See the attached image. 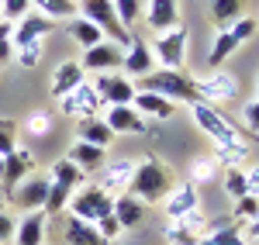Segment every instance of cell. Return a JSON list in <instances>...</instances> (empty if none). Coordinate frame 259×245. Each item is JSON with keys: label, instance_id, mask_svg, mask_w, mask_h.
Listing matches in <instances>:
<instances>
[{"label": "cell", "instance_id": "1", "mask_svg": "<svg viewBox=\"0 0 259 245\" xmlns=\"http://www.w3.org/2000/svg\"><path fill=\"white\" fill-rule=\"evenodd\" d=\"M173 190V176L169 169L159 163V159H142L135 163V173H132V183H128V193L139 197L142 204H162Z\"/></svg>", "mask_w": 259, "mask_h": 245}, {"label": "cell", "instance_id": "2", "mask_svg": "<svg viewBox=\"0 0 259 245\" xmlns=\"http://www.w3.org/2000/svg\"><path fill=\"white\" fill-rule=\"evenodd\" d=\"M142 90H152V93H159L166 101H187L194 104L197 101V86L194 80L183 73V69H156V73H145L142 76Z\"/></svg>", "mask_w": 259, "mask_h": 245}, {"label": "cell", "instance_id": "3", "mask_svg": "<svg viewBox=\"0 0 259 245\" xmlns=\"http://www.w3.org/2000/svg\"><path fill=\"white\" fill-rule=\"evenodd\" d=\"M80 18H87L90 24H97L104 35L118 41V48H128L132 45V31L118 21V11H114V0H80L76 4Z\"/></svg>", "mask_w": 259, "mask_h": 245}, {"label": "cell", "instance_id": "4", "mask_svg": "<svg viewBox=\"0 0 259 245\" xmlns=\"http://www.w3.org/2000/svg\"><path fill=\"white\" fill-rule=\"evenodd\" d=\"M190 114H194V124H197L204 135H211L214 138V145H221V149H232V145H242V135L239 128L228 121L225 114H218L211 104L204 101H194L190 104Z\"/></svg>", "mask_w": 259, "mask_h": 245}, {"label": "cell", "instance_id": "5", "mask_svg": "<svg viewBox=\"0 0 259 245\" xmlns=\"http://www.w3.org/2000/svg\"><path fill=\"white\" fill-rule=\"evenodd\" d=\"M69 214L73 218H80V221H90V225H97L100 218H107L111 211H114V197H107L97 183H87L83 190H76L73 197H69Z\"/></svg>", "mask_w": 259, "mask_h": 245}, {"label": "cell", "instance_id": "6", "mask_svg": "<svg viewBox=\"0 0 259 245\" xmlns=\"http://www.w3.org/2000/svg\"><path fill=\"white\" fill-rule=\"evenodd\" d=\"M187 38H190V31L177 24V28H169V31H162L156 45H152V56L162 62V69H180L183 66V56H187Z\"/></svg>", "mask_w": 259, "mask_h": 245}, {"label": "cell", "instance_id": "7", "mask_svg": "<svg viewBox=\"0 0 259 245\" xmlns=\"http://www.w3.org/2000/svg\"><path fill=\"white\" fill-rule=\"evenodd\" d=\"M94 90L100 93V101L104 107H132L135 101V83L118 76V73H97V80H94Z\"/></svg>", "mask_w": 259, "mask_h": 245}, {"label": "cell", "instance_id": "8", "mask_svg": "<svg viewBox=\"0 0 259 245\" xmlns=\"http://www.w3.org/2000/svg\"><path fill=\"white\" fill-rule=\"evenodd\" d=\"M132 173H135V159H114V163H104L97 169V186L107 193V197L128 193Z\"/></svg>", "mask_w": 259, "mask_h": 245}, {"label": "cell", "instance_id": "9", "mask_svg": "<svg viewBox=\"0 0 259 245\" xmlns=\"http://www.w3.org/2000/svg\"><path fill=\"white\" fill-rule=\"evenodd\" d=\"M204 231H207V218L200 214V207H197V211H187L183 218H177L173 225L166 228V242L169 245H197Z\"/></svg>", "mask_w": 259, "mask_h": 245}, {"label": "cell", "instance_id": "10", "mask_svg": "<svg viewBox=\"0 0 259 245\" xmlns=\"http://www.w3.org/2000/svg\"><path fill=\"white\" fill-rule=\"evenodd\" d=\"M59 107H62V114H69V118H90V114H97V107H104V101L94 90V83H80L73 93L59 97Z\"/></svg>", "mask_w": 259, "mask_h": 245}, {"label": "cell", "instance_id": "11", "mask_svg": "<svg viewBox=\"0 0 259 245\" xmlns=\"http://www.w3.org/2000/svg\"><path fill=\"white\" fill-rule=\"evenodd\" d=\"M194 86H197V101H204V104L232 101L239 93V83H235L232 73H211L204 80H194Z\"/></svg>", "mask_w": 259, "mask_h": 245}, {"label": "cell", "instance_id": "12", "mask_svg": "<svg viewBox=\"0 0 259 245\" xmlns=\"http://www.w3.org/2000/svg\"><path fill=\"white\" fill-rule=\"evenodd\" d=\"M49 183L45 176H28L14 186V204L28 214V211H45V201H49Z\"/></svg>", "mask_w": 259, "mask_h": 245}, {"label": "cell", "instance_id": "13", "mask_svg": "<svg viewBox=\"0 0 259 245\" xmlns=\"http://www.w3.org/2000/svg\"><path fill=\"white\" fill-rule=\"evenodd\" d=\"M121 59H124V52H121L118 45H111V41H100L94 48H83V59L80 66L83 69H90V73H111V69H118Z\"/></svg>", "mask_w": 259, "mask_h": 245}, {"label": "cell", "instance_id": "14", "mask_svg": "<svg viewBox=\"0 0 259 245\" xmlns=\"http://www.w3.org/2000/svg\"><path fill=\"white\" fill-rule=\"evenodd\" d=\"M107 128L114 135H149V124L135 107H107Z\"/></svg>", "mask_w": 259, "mask_h": 245}, {"label": "cell", "instance_id": "15", "mask_svg": "<svg viewBox=\"0 0 259 245\" xmlns=\"http://www.w3.org/2000/svg\"><path fill=\"white\" fill-rule=\"evenodd\" d=\"M80 83H87V69H83L80 62L69 59V62H59V66L52 69V86H49V90H52V97L59 101L66 93H73Z\"/></svg>", "mask_w": 259, "mask_h": 245}, {"label": "cell", "instance_id": "16", "mask_svg": "<svg viewBox=\"0 0 259 245\" xmlns=\"http://www.w3.org/2000/svg\"><path fill=\"white\" fill-rule=\"evenodd\" d=\"M56 24H52V18H45V14H24V18L14 24V48H21V45H28V41H41L49 31H52Z\"/></svg>", "mask_w": 259, "mask_h": 245}, {"label": "cell", "instance_id": "17", "mask_svg": "<svg viewBox=\"0 0 259 245\" xmlns=\"http://www.w3.org/2000/svg\"><path fill=\"white\" fill-rule=\"evenodd\" d=\"M162 207H166V218H183L187 211H197L200 207V193H197V186L194 183H180L169 190V197L162 201Z\"/></svg>", "mask_w": 259, "mask_h": 245}, {"label": "cell", "instance_id": "18", "mask_svg": "<svg viewBox=\"0 0 259 245\" xmlns=\"http://www.w3.org/2000/svg\"><path fill=\"white\" fill-rule=\"evenodd\" d=\"M145 21H149V28H152L156 35L169 31V28H177V24H180L177 0H149V7H145Z\"/></svg>", "mask_w": 259, "mask_h": 245}, {"label": "cell", "instance_id": "19", "mask_svg": "<svg viewBox=\"0 0 259 245\" xmlns=\"http://www.w3.org/2000/svg\"><path fill=\"white\" fill-rule=\"evenodd\" d=\"M28 173H31V152L28 149H14L11 156H4L0 183H4V190H14L21 180H28Z\"/></svg>", "mask_w": 259, "mask_h": 245}, {"label": "cell", "instance_id": "20", "mask_svg": "<svg viewBox=\"0 0 259 245\" xmlns=\"http://www.w3.org/2000/svg\"><path fill=\"white\" fill-rule=\"evenodd\" d=\"M132 107L139 111L142 118H156V121H166V118H173V101H166V97H159V93H152V90H139L135 93V101H132Z\"/></svg>", "mask_w": 259, "mask_h": 245}, {"label": "cell", "instance_id": "21", "mask_svg": "<svg viewBox=\"0 0 259 245\" xmlns=\"http://www.w3.org/2000/svg\"><path fill=\"white\" fill-rule=\"evenodd\" d=\"M152 62H156L152 48H149L145 41L132 38L128 52H124V59H121V69H124L128 76H145V73H152Z\"/></svg>", "mask_w": 259, "mask_h": 245}, {"label": "cell", "instance_id": "22", "mask_svg": "<svg viewBox=\"0 0 259 245\" xmlns=\"http://www.w3.org/2000/svg\"><path fill=\"white\" fill-rule=\"evenodd\" d=\"M76 135H80V142L97 145V149H107V145L114 142V131H111V128H107V121H104V118H97V114L80 118V124H76Z\"/></svg>", "mask_w": 259, "mask_h": 245}, {"label": "cell", "instance_id": "23", "mask_svg": "<svg viewBox=\"0 0 259 245\" xmlns=\"http://www.w3.org/2000/svg\"><path fill=\"white\" fill-rule=\"evenodd\" d=\"M45 214L41 211H28L18 221V231H14V245H41L45 242Z\"/></svg>", "mask_w": 259, "mask_h": 245}, {"label": "cell", "instance_id": "24", "mask_svg": "<svg viewBox=\"0 0 259 245\" xmlns=\"http://www.w3.org/2000/svg\"><path fill=\"white\" fill-rule=\"evenodd\" d=\"M145 211L149 204H142L139 197H132V193H118L114 197V218H118L121 228H135L145 221Z\"/></svg>", "mask_w": 259, "mask_h": 245}, {"label": "cell", "instance_id": "25", "mask_svg": "<svg viewBox=\"0 0 259 245\" xmlns=\"http://www.w3.org/2000/svg\"><path fill=\"white\" fill-rule=\"evenodd\" d=\"M66 245H111L104 235L97 231V225L80 221V218H66Z\"/></svg>", "mask_w": 259, "mask_h": 245}, {"label": "cell", "instance_id": "26", "mask_svg": "<svg viewBox=\"0 0 259 245\" xmlns=\"http://www.w3.org/2000/svg\"><path fill=\"white\" fill-rule=\"evenodd\" d=\"M66 159H69V163H76L83 173H87V176H90V173H97L100 166L107 163L104 149H97V145H87V142H76L69 152H66Z\"/></svg>", "mask_w": 259, "mask_h": 245}, {"label": "cell", "instance_id": "27", "mask_svg": "<svg viewBox=\"0 0 259 245\" xmlns=\"http://www.w3.org/2000/svg\"><path fill=\"white\" fill-rule=\"evenodd\" d=\"M66 31H69V38L76 41L80 48H94V45H100V41H104V31H100L97 24H90L87 18H80V14L66 21Z\"/></svg>", "mask_w": 259, "mask_h": 245}, {"label": "cell", "instance_id": "28", "mask_svg": "<svg viewBox=\"0 0 259 245\" xmlns=\"http://www.w3.org/2000/svg\"><path fill=\"white\" fill-rule=\"evenodd\" d=\"M52 180L62 186H69V190H80V186H87L90 180H87V173H83L76 163H69V159H59V163H52Z\"/></svg>", "mask_w": 259, "mask_h": 245}, {"label": "cell", "instance_id": "29", "mask_svg": "<svg viewBox=\"0 0 259 245\" xmlns=\"http://www.w3.org/2000/svg\"><path fill=\"white\" fill-rule=\"evenodd\" d=\"M211 18L218 24V31L232 28L242 18V0H211Z\"/></svg>", "mask_w": 259, "mask_h": 245}, {"label": "cell", "instance_id": "30", "mask_svg": "<svg viewBox=\"0 0 259 245\" xmlns=\"http://www.w3.org/2000/svg\"><path fill=\"white\" fill-rule=\"evenodd\" d=\"M31 4L45 18H76V0H31Z\"/></svg>", "mask_w": 259, "mask_h": 245}, {"label": "cell", "instance_id": "31", "mask_svg": "<svg viewBox=\"0 0 259 245\" xmlns=\"http://www.w3.org/2000/svg\"><path fill=\"white\" fill-rule=\"evenodd\" d=\"M235 48H239V41H235V35H232L228 28H225V31H218V38H214V45H211V56H207V62L218 69V66L228 59Z\"/></svg>", "mask_w": 259, "mask_h": 245}, {"label": "cell", "instance_id": "32", "mask_svg": "<svg viewBox=\"0 0 259 245\" xmlns=\"http://www.w3.org/2000/svg\"><path fill=\"white\" fill-rule=\"evenodd\" d=\"M69 197H73V190L52 180V183H49V201H45V211H41V214H45V218H52V214H62V207L69 204Z\"/></svg>", "mask_w": 259, "mask_h": 245}, {"label": "cell", "instance_id": "33", "mask_svg": "<svg viewBox=\"0 0 259 245\" xmlns=\"http://www.w3.org/2000/svg\"><path fill=\"white\" fill-rule=\"evenodd\" d=\"M239 221L235 225H228V228H218V231H211V235H204L197 245H245L242 242V235H239Z\"/></svg>", "mask_w": 259, "mask_h": 245}, {"label": "cell", "instance_id": "34", "mask_svg": "<svg viewBox=\"0 0 259 245\" xmlns=\"http://www.w3.org/2000/svg\"><path fill=\"white\" fill-rule=\"evenodd\" d=\"M239 225H249V221H256L259 218V197H252V193H245V197H239L235 201V214H232Z\"/></svg>", "mask_w": 259, "mask_h": 245}, {"label": "cell", "instance_id": "35", "mask_svg": "<svg viewBox=\"0 0 259 245\" xmlns=\"http://www.w3.org/2000/svg\"><path fill=\"white\" fill-rule=\"evenodd\" d=\"M225 190H228V197H245L249 193V186H245V169L239 166H228V173H225Z\"/></svg>", "mask_w": 259, "mask_h": 245}, {"label": "cell", "instance_id": "36", "mask_svg": "<svg viewBox=\"0 0 259 245\" xmlns=\"http://www.w3.org/2000/svg\"><path fill=\"white\" fill-rule=\"evenodd\" d=\"M249 159V145H232V149H221L214 145V163H225V166H235V163H245Z\"/></svg>", "mask_w": 259, "mask_h": 245}, {"label": "cell", "instance_id": "37", "mask_svg": "<svg viewBox=\"0 0 259 245\" xmlns=\"http://www.w3.org/2000/svg\"><path fill=\"white\" fill-rule=\"evenodd\" d=\"M18 149V124L0 118V156H11Z\"/></svg>", "mask_w": 259, "mask_h": 245}, {"label": "cell", "instance_id": "38", "mask_svg": "<svg viewBox=\"0 0 259 245\" xmlns=\"http://www.w3.org/2000/svg\"><path fill=\"white\" fill-rule=\"evenodd\" d=\"M14 59H18V66H24V69H35L41 59V41H28V45H21L18 52H14Z\"/></svg>", "mask_w": 259, "mask_h": 245}, {"label": "cell", "instance_id": "39", "mask_svg": "<svg viewBox=\"0 0 259 245\" xmlns=\"http://www.w3.org/2000/svg\"><path fill=\"white\" fill-rule=\"evenodd\" d=\"M114 11H118V21L128 28V24H135L142 14V0H114Z\"/></svg>", "mask_w": 259, "mask_h": 245}, {"label": "cell", "instance_id": "40", "mask_svg": "<svg viewBox=\"0 0 259 245\" xmlns=\"http://www.w3.org/2000/svg\"><path fill=\"white\" fill-rule=\"evenodd\" d=\"M214 169H218V163L214 159H194V166H190V183H207L211 176H214Z\"/></svg>", "mask_w": 259, "mask_h": 245}, {"label": "cell", "instance_id": "41", "mask_svg": "<svg viewBox=\"0 0 259 245\" xmlns=\"http://www.w3.org/2000/svg\"><path fill=\"white\" fill-rule=\"evenodd\" d=\"M31 11V0H0V14L4 21H21Z\"/></svg>", "mask_w": 259, "mask_h": 245}, {"label": "cell", "instance_id": "42", "mask_svg": "<svg viewBox=\"0 0 259 245\" xmlns=\"http://www.w3.org/2000/svg\"><path fill=\"white\" fill-rule=\"evenodd\" d=\"M256 28H259L256 18H239L235 24H232V28H228V31H232V35H235V41L242 45V41H249L252 35H256Z\"/></svg>", "mask_w": 259, "mask_h": 245}, {"label": "cell", "instance_id": "43", "mask_svg": "<svg viewBox=\"0 0 259 245\" xmlns=\"http://www.w3.org/2000/svg\"><path fill=\"white\" fill-rule=\"evenodd\" d=\"M97 231L104 235V238H107V242H114V238H118V235L124 231V228L118 225V218H114V211H111L107 218H100V221H97Z\"/></svg>", "mask_w": 259, "mask_h": 245}, {"label": "cell", "instance_id": "44", "mask_svg": "<svg viewBox=\"0 0 259 245\" xmlns=\"http://www.w3.org/2000/svg\"><path fill=\"white\" fill-rule=\"evenodd\" d=\"M14 231H18V218H11V214L0 207V245L14 242Z\"/></svg>", "mask_w": 259, "mask_h": 245}, {"label": "cell", "instance_id": "45", "mask_svg": "<svg viewBox=\"0 0 259 245\" xmlns=\"http://www.w3.org/2000/svg\"><path fill=\"white\" fill-rule=\"evenodd\" d=\"M49 128H52V118L41 111V114H31L28 118V131L35 135V138H41V135H49Z\"/></svg>", "mask_w": 259, "mask_h": 245}, {"label": "cell", "instance_id": "46", "mask_svg": "<svg viewBox=\"0 0 259 245\" xmlns=\"http://www.w3.org/2000/svg\"><path fill=\"white\" fill-rule=\"evenodd\" d=\"M242 121H245V128H249V131H259V97L242 107Z\"/></svg>", "mask_w": 259, "mask_h": 245}, {"label": "cell", "instance_id": "47", "mask_svg": "<svg viewBox=\"0 0 259 245\" xmlns=\"http://www.w3.org/2000/svg\"><path fill=\"white\" fill-rule=\"evenodd\" d=\"M245 186H249V193H252V197H259V166L245 169Z\"/></svg>", "mask_w": 259, "mask_h": 245}, {"label": "cell", "instance_id": "48", "mask_svg": "<svg viewBox=\"0 0 259 245\" xmlns=\"http://www.w3.org/2000/svg\"><path fill=\"white\" fill-rule=\"evenodd\" d=\"M14 52H18V48H14V41H11V38L0 41V66H7V62L14 59Z\"/></svg>", "mask_w": 259, "mask_h": 245}, {"label": "cell", "instance_id": "49", "mask_svg": "<svg viewBox=\"0 0 259 245\" xmlns=\"http://www.w3.org/2000/svg\"><path fill=\"white\" fill-rule=\"evenodd\" d=\"M245 228H249V235H252V238H256V242H259V218H256V221H249V225H245Z\"/></svg>", "mask_w": 259, "mask_h": 245}, {"label": "cell", "instance_id": "50", "mask_svg": "<svg viewBox=\"0 0 259 245\" xmlns=\"http://www.w3.org/2000/svg\"><path fill=\"white\" fill-rule=\"evenodd\" d=\"M256 90H259V73H256Z\"/></svg>", "mask_w": 259, "mask_h": 245}, {"label": "cell", "instance_id": "51", "mask_svg": "<svg viewBox=\"0 0 259 245\" xmlns=\"http://www.w3.org/2000/svg\"><path fill=\"white\" fill-rule=\"evenodd\" d=\"M0 18H4V14H0Z\"/></svg>", "mask_w": 259, "mask_h": 245}]
</instances>
